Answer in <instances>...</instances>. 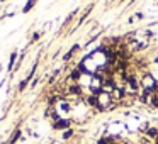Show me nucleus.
<instances>
[{
	"mask_svg": "<svg viewBox=\"0 0 158 144\" xmlns=\"http://www.w3.org/2000/svg\"><path fill=\"white\" fill-rule=\"evenodd\" d=\"M70 126H72V120L68 119H58L53 122V129L55 130H66L70 129Z\"/></svg>",
	"mask_w": 158,
	"mask_h": 144,
	"instance_id": "1",
	"label": "nucleus"
},
{
	"mask_svg": "<svg viewBox=\"0 0 158 144\" xmlns=\"http://www.w3.org/2000/svg\"><path fill=\"white\" fill-rule=\"evenodd\" d=\"M21 136H22V130L19 129V127H17V129H15L14 132L10 134V137H9V141H7V142H5V144H15V142H17L19 139H21Z\"/></svg>",
	"mask_w": 158,
	"mask_h": 144,
	"instance_id": "2",
	"label": "nucleus"
},
{
	"mask_svg": "<svg viewBox=\"0 0 158 144\" xmlns=\"http://www.w3.org/2000/svg\"><path fill=\"white\" fill-rule=\"evenodd\" d=\"M78 49H80V44H73L72 48H70V51L66 53L65 56H63V59H65V61H70V59L73 58V54H75V53L78 51Z\"/></svg>",
	"mask_w": 158,
	"mask_h": 144,
	"instance_id": "3",
	"label": "nucleus"
},
{
	"mask_svg": "<svg viewBox=\"0 0 158 144\" xmlns=\"http://www.w3.org/2000/svg\"><path fill=\"white\" fill-rule=\"evenodd\" d=\"M36 4H38V0H27V2H26V5L22 7V14H27V12H31L32 9H34Z\"/></svg>",
	"mask_w": 158,
	"mask_h": 144,
	"instance_id": "4",
	"label": "nucleus"
},
{
	"mask_svg": "<svg viewBox=\"0 0 158 144\" xmlns=\"http://www.w3.org/2000/svg\"><path fill=\"white\" fill-rule=\"evenodd\" d=\"M85 102H87V105H90V107H99V97H95V95H89L85 98Z\"/></svg>",
	"mask_w": 158,
	"mask_h": 144,
	"instance_id": "5",
	"label": "nucleus"
},
{
	"mask_svg": "<svg viewBox=\"0 0 158 144\" xmlns=\"http://www.w3.org/2000/svg\"><path fill=\"white\" fill-rule=\"evenodd\" d=\"M15 61H17V53H12L10 54V59H9V65H7V71H12L15 70Z\"/></svg>",
	"mask_w": 158,
	"mask_h": 144,
	"instance_id": "6",
	"label": "nucleus"
},
{
	"mask_svg": "<svg viewBox=\"0 0 158 144\" xmlns=\"http://www.w3.org/2000/svg\"><path fill=\"white\" fill-rule=\"evenodd\" d=\"M80 78H82V73H80V70H78V68H73L72 73H70V78H68V80H72V82L77 83Z\"/></svg>",
	"mask_w": 158,
	"mask_h": 144,
	"instance_id": "7",
	"label": "nucleus"
},
{
	"mask_svg": "<svg viewBox=\"0 0 158 144\" xmlns=\"http://www.w3.org/2000/svg\"><path fill=\"white\" fill-rule=\"evenodd\" d=\"M144 134H146L148 137H151V139H156V136H158V127H148V129L144 130Z\"/></svg>",
	"mask_w": 158,
	"mask_h": 144,
	"instance_id": "8",
	"label": "nucleus"
},
{
	"mask_svg": "<svg viewBox=\"0 0 158 144\" xmlns=\"http://www.w3.org/2000/svg\"><path fill=\"white\" fill-rule=\"evenodd\" d=\"M68 93H70V95H82V86L75 83V85H72L68 88Z\"/></svg>",
	"mask_w": 158,
	"mask_h": 144,
	"instance_id": "9",
	"label": "nucleus"
},
{
	"mask_svg": "<svg viewBox=\"0 0 158 144\" xmlns=\"http://www.w3.org/2000/svg\"><path fill=\"white\" fill-rule=\"evenodd\" d=\"M127 83H129V88L131 90H138V88H139V85L136 83V78H134V76H129V78H127Z\"/></svg>",
	"mask_w": 158,
	"mask_h": 144,
	"instance_id": "10",
	"label": "nucleus"
},
{
	"mask_svg": "<svg viewBox=\"0 0 158 144\" xmlns=\"http://www.w3.org/2000/svg\"><path fill=\"white\" fill-rule=\"evenodd\" d=\"M92 7H94V5H89V7H87V9H85V12H83V15H82V19H80V21H78V26H82V22H83V21H85V19H87V15H89V14H90V10H92Z\"/></svg>",
	"mask_w": 158,
	"mask_h": 144,
	"instance_id": "11",
	"label": "nucleus"
},
{
	"mask_svg": "<svg viewBox=\"0 0 158 144\" xmlns=\"http://www.w3.org/2000/svg\"><path fill=\"white\" fill-rule=\"evenodd\" d=\"M97 144H114V137H102Z\"/></svg>",
	"mask_w": 158,
	"mask_h": 144,
	"instance_id": "12",
	"label": "nucleus"
},
{
	"mask_svg": "<svg viewBox=\"0 0 158 144\" xmlns=\"http://www.w3.org/2000/svg\"><path fill=\"white\" fill-rule=\"evenodd\" d=\"M27 85H29V82H27L26 78H24V80H21V83H19V92H24Z\"/></svg>",
	"mask_w": 158,
	"mask_h": 144,
	"instance_id": "13",
	"label": "nucleus"
},
{
	"mask_svg": "<svg viewBox=\"0 0 158 144\" xmlns=\"http://www.w3.org/2000/svg\"><path fill=\"white\" fill-rule=\"evenodd\" d=\"M73 136V129H66V130H63V139H70V137Z\"/></svg>",
	"mask_w": 158,
	"mask_h": 144,
	"instance_id": "14",
	"label": "nucleus"
},
{
	"mask_svg": "<svg viewBox=\"0 0 158 144\" xmlns=\"http://www.w3.org/2000/svg\"><path fill=\"white\" fill-rule=\"evenodd\" d=\"M151 105H153V107H156V109H158V93L151 95Z\"/></svg>",
	"mask_w": 158,
	"mask_h": 144,
	"instance_id": "15",
	"label": "nucleus"
},
{
	"mask_svg": "<svg viewBox=\"0 0 158 144\" xmlns=\"http://www.w3.org/2000/svg\"><path fill=\"white\" fill-rule=\"evenodd\" d=\"M139 102H143V103H148V97H146V95H139Z\"/></svg>",
	"mask_w": 158,
	"mask_h": 144,
	"instance_id": "16",
	"label": "nucleus"
},
{
	"mask_svg": "<svg viewBox=\"0 0 158 144\" xmlns=\"http://www.w3.org/2000/svg\"><path fill=\"white\" fill-rule=\"evenodd\" d=\"M38 39H39V32H34V34H32V42L38 41Z\"/></svg>",
	"mask_w": 158,
	"mask_h": 144,
	"instance_id": "17",
	"label": "nucleus"
},
{
	"mask_svg": "<svg viewBox=\"0 0 158 144\" xmlns=\"http://www.w3.org/2000/svg\"><path fill=\"white\" fill-rule=\"evenodd\" d=\"M155 144H158V136H156V139H155Z\"/></svg>",
	"mask_w": 158,
	"mask_h": 144,
	"instance_id": "18",
	"label": "nucleus"
},
{
	"mask_svg": "<svg viewBox=\"0 0 158 144\" xmlns=\"http://www.w3.org/2000/svg\"><path fill=\"white\" fill-rule=\"evenodd\" d=\"M119 2H124V0H119Z\"/></svg>",
	"mask_w": 158,
	"mask_h": 144,
	"instance_id": "19",
	"label": "nucleus"
},
{
	"mask_svg": "<svg viewBox=\"0 0 158 144\" xmlns=\"http://www.w3.org/2000/svg\"><path fill=\"white\" fill-rule=\"evenodd\" d=\"M2 2H4V0H2Z\"/></svg>",
	"mask_w": 158,
	"mask_h": 144,
	"instance_id": "20",
	"label": "nucleus"
}]
</instances>
